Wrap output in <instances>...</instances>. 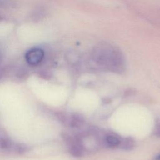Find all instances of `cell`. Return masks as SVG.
I'll return each instance as SVG.
<instances>
[{"label":"cell","instance_id":"obj_2","mask_svg":"<svg viewBox=\"0 0 160 160\" xmlns=\"http://www.w3.org/2000/svg\"><path fill=\"white\" fill-rule=\"evenodd\" d=\"M44 57V51L38 48H34L28 50L25 54V59L26 62L31 66L39 64Z\"/></svg>","mask_w":160,"mask_h":160},{"label":"cell","instance_id":"obj_1","mask_svg":"<svg viewBox=\"0 0 160 160\" xmlns=\"http://www.w3.org/2000/svg\"><path fill=\"white\" fill-rule=\"evenodd\" d=\"M92 61L99 68L115 72H121L125 68L122 53L117 48L109 44L96 46L91 53Z\"/></svg>","mask_w":160,"mask_h":160},{"label":"cell","instance_id":"obj_5","mask_svg":"<svg viewBox=\"0 0 160 160\" xmlns=\"http://www.w3.org/2000/svg\"><path fill=\"white\" fill-rule=\"evenodd\" d=\"M135 145V142L131 138H126L121 139L120 147L124 150H131Z\"/></svg>","mask_w":160,"mask_h":160},{"label":"cell","instance_id":"obj_6","mask_svg":"<svg viewBox=\"0 0 160 160\" xmlns=\"http://www.w3.org/2000/svg\"><path fill=\"white\" fill-rule=\"evenodd\" d=\"M14 146L12 141L7 138H0V148L2 149H10Z\"/></svg>","mask_w":160,"mask_h":160},{"label":"cell","instance_id":"obj_9","mask_svg":"<svg viewBox=\"0 0 160 160\" xmlns=\"http://www.w3.org/2000/svg\"><path fill=\"white\" fill-rule=\"evenodd\" d=\"M156 160H160V155H159V156H158L157 157Z\"/></svg>","mask_w":160,"mask_h":160},{"label":"cell","instance_id":"obj_7","mask_svg":"<svg viewBox=\"0 0 160 160\" xmlns=\"http://www.w3.org/2000/svg\"><path fill=\"white\" fill-rule=\"evenodd\" d=\"M12 148L19 153H23L28 151V148L22 144H16L14 145Z\"/></svg>","mask_w":160,"mask_h":160},{"label":"cell","instance_id":"obj_3","mask_svg":"<svg viewBox=\"0 0 160 160\" xmlns=\"http://www.w3.org/2000/svg\"><path fill=\"white\" fill-rule=\"evenodd\" d=\"M121 139L120 137L114 134H108L103 138V143L108 148H115L120 146Z\"/></svg>","mask_w":160,"mask_h":160},{"label":"cell","instance_id":"obj_8","mask_svg":"<svg viewBox=\"0 0 160 160\" xmlns=\"http://www.w3.org/2000/svg\"><path fill=\"white\" fill-rule=\"evenodd\" d=\"M154 134L156 137L160 138V119H158L156 121L154 129Z\"/></svg>","mask_w":160,"mask_h":160},{"label":"cell","instance_id":"obj_4","mask_svg":"<svg viewBox=\"0 0 160 160\" xmlns=\"http://www.w3.org/2000/svg\"><path fill=\"white\" fill-rule=\"evenodd\" d=\"M69 125L73 128H81L84 124V120L79 114L72 115L68 120Z\"/></svg>","mask_w":160,"mask_h":160}]
</instances>
